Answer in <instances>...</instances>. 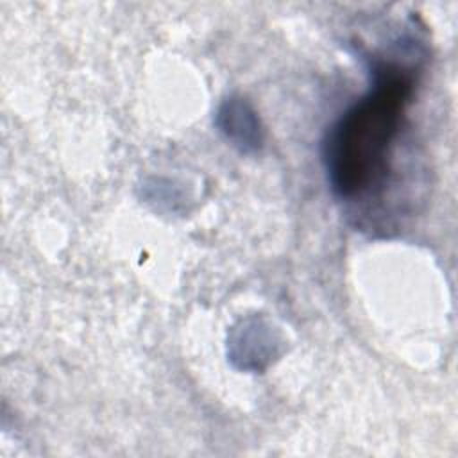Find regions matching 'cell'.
<instances>
[{
    "instance_id": "cell-1",
    "label": "cell",
    "mask_w": 458,
    "mask_h": 458,
    "mask_svg": "<svg viewBox=\"0 0 458 458\" xmlns=\"http://www.w3.org/2000/svg\"><path fill=\"white\" fill-rule=\"evenodd\" d=\"M415 41L404 36L397 39L395 52L369 55L370 89L326 131L322 161L333 193L344 202L381 200L392 182L397 143L424 54L417 50L399 57Z\"/></svg>"
},
{
    "instance_id": "cell-2",
    "label": "cell",
    "mask_w": 458,
    "mask_h": 458,
    "mask_svg": "<svg viewBox=\"0 0 458 458\" xmlns=\"http://www.w3.org/2000/svg\"><path fill=\"white\" fill-rule=\"evenodd\" d=\"M215 125L222 136L243 154L256 152L263 145V127L259 116L242 97L231 95L218 106Z\"/></svg>"
}]
</instances>
